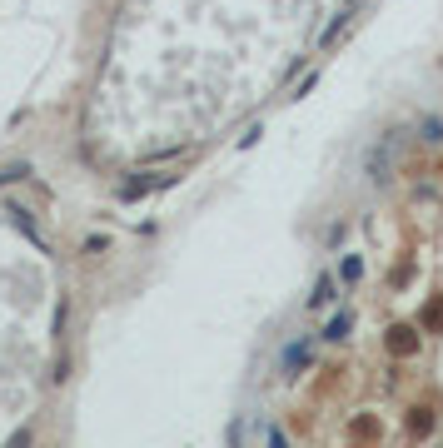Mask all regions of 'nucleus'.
Here are the masks:
<instances>
[{
  "instance_id": "6e6552de",
  "label": "nucleus",
  "mask_w": 443,
  "mask_h": 448,
  "mask_svg": "<svg viewBox=\"0 0 443 448\" xmlns=\"http://www.w3.org/2000/svg\"><path fill=\"white\" fill-rule=\"evenodd\" d=\"M339 279H344V284H354V279H364V259H359V254H349V259L339 264Z\"/></svg>"
},
{
  "instance_id": "ddd939ff",
  "label": "nucleus",
  "mask_w": 443,
  "mask_h": 448,
  "mask_svg": "<svg viewBox=\"0 0 443 448\" xmlns=\"http://www.w3.org/2000/svg\"><path fill=\"white\" fill-rule=\"evenodd\" d=\"M269 448H289V443H284V433H279V428H269Z\"/></svg>"
},
{
  "instance_id": "423d86ee",
  "label": "nucleus",
  "mask_w": 443,
  "mask_h": 448,
  "mask_svg": "<svg viewBox=\"0 0 443 448\" xmlns=\"http://www.w3.org/2000/svg\"><path fill=\"white\" fill-rule=\"evenodd\" d=\"M349 324H354V314H349V309H339L334 319L324 324V339H344V334H349Z\"/></svg>"
},
{
  "instance_id": "1a4fd4ad",
  "label": "nucleus",
  "mask_w": 443,
  "mask_h": 448,
  "mask_svg": "<svg viewBox=\"0 0 443 448\" xmlns=\"http://www.w3.org/2000/svg\"><path fill=\"white\" fill-rule=\"evenodd\" d=\"M30 175V164H6V170H0V185H20Z\"/></svg>"
},
{
  "instance_id": "20e7f679",
  "label": "nucleus",
  "mask_w": 443,
  "mask_h": 448,
  "mask_svg": "<svg viewBox=\"0 0 443 448\" xmlns=\"http://www.w3.org/2000/svg\"><path fill=\"white\" fill-rule=\"evenodd\" d=\"M304 359H309V339H294V344L279 354V369H284V374H299V369H304Z\"/></svg>"
},
{
  "instance_id": "9d476101",
  "label": "nucleus",
  "mask_w": 443,
  "mask_h": 448,
  "mask_svg": "<svg viewBox=\"0 0 443 448\" xmlns=\"http://www.w3.org/2000/svg\"><path fill=\"white\" fill-rule=\"evenodd\" d=\"M30 443H35V428H30V423H25V428H15V433L6 438V448H30Z\"/></svg>"
},
{
  "instance_id": "f03ea898",
  "label": "nucleus",
  "mask_w": 443,
  "mask_h": 448,
  "mask_svg": "<svg viewBox=\"0 0 443 448\" xmlns=\"http://www.w3.org/2000/svg\"><path fill=\"white\" fill-rule=\"evenodd\" d=\"M164 185H175V175H145V180H125V185H120V199L130 204V199H145V195H154V190H164Z\"/></svg>"
},
{
  "instance_id": "39448f33",
  "label": "nucleus",
  "mask_w": 443,
  "mask_h": 448,
  "mask_svg": "<svg viewBox=\"0 0 443 448\" xmlns=\"http://www.w3.org/2000/svg\"><path fill=\"white\" fill-rule=\"evenodd\" d=\"M334 289H339V279H334V274H319V279H314V294H309V304H314V309H324L329 299H339Z\"/></svg>"
},
{
  "instance_id": "f257e3e1",
  "label": "nucleus",
  "mask_w": 443,
  "mask_h": 448,
  "mask_svg": "<svg viewBox=\"0 0 443 448\" xmlns=\"http://www.w3.org/2000/svg\"><path fill=\"white\" fill-rule=\"evenodd\" d=\"M399 150H404V130H389V135H383V140H378V145L364 154V170H369V180H373V185H389Z\"/></svg>"
},
{
  "instance_id": "9b49d317",
  "label": "nucleus",
  "mask_w": 443,
  "mask_h": 448,
  "mask_svg": "<svg viewBox=\"0 0 443 448\" xmlns=\"http://www.w3.org/2000/svg\"><path fill=\"white\" fill-rule=\"evenodd\" d=\"M423 140H433V145H438V140H443V125H438V120H423Z\"/></svg>"
},
{
  "instance_id": "f8f14e48",
  "label": "nucleus",
  "mask_w": 443,
  "mask_h": 448,
  "mask_svg": "<svg viewBox=\"0 0 443 448\" xmlns=\"http://www.w3.org/2000/svg\"><path fill=\"white\" fill-rule=\"evenodd\" d=\"M423 319H428V324H443V299H433V304H428V314H423Z\"/></svg>"
},
{
  "instance_id": "7ed1b4c3",
  "label": "nucleus",
  "mask_w": 443,
  "mask_h": 448,
  "mask_svg": "<svg viewBox=\"0 0 443 448\" xmlns=\"http://www.w3.org/2000/svg\"><path fill=\"white\" fill-rule=\"evenodd\" d=\"M389 349L409 359V354L418 349V329H414V324H394V329H389Z\"/></svg>"
},
{
  "instance_id": "0eeeda50",
  "label": "nucleus",
  "mask_w": 443,
  "mask_h": 448,
  "mask_svg": "<svg viewBox=\"0 0 443 448\" xmlns=\"http://www.w3.org/2000/svg\"><path fill=\"white\" fill-rule=\"evenodd\" d=\"M409 433H414V438H428V433H433V414H428V409H414V419H409Z\"/></svg>"
}]
</instances>
